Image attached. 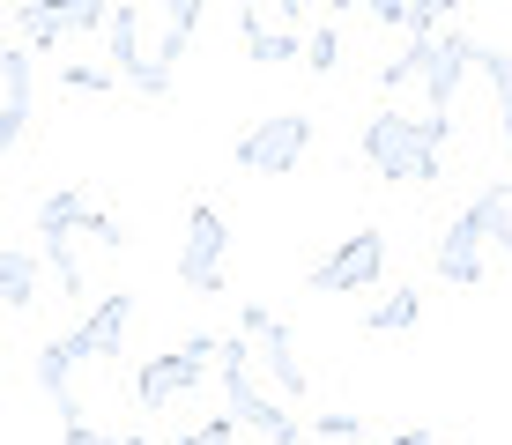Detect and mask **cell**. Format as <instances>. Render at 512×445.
Returning a JSON list of instances; mask_svg holds the SVG:
<instances>
[{
    "instance_id": "1",
    "label": "cell",
    "mask_w": 512,
    "mask_h": 445,
    "mask_svg": "<svg viewBox=\"0 0 512 445\" xmlns=\"http://www.w3.org/2000/svg\"><path fill=\"white\" fill-rule=\"evenodd\" d=\"M490 253H505V267H512V178H490V186L475 193L461 216L438 230L431 267L453 282V290H475V282H483V260H490Z\"/></svg>"
},
{
    "instance_id": "2",
    "label": "cell",
    "mask_w": 512,
    "mask_h": 445,
    "mask_svg": "<svg viewBox=\"0 0 512 445\" xmlns=\"http://www.w3.org/2000/svg\"><path fill=\"white\" fill-rule=\"evenodd\" d=\"M446 141H453V112L401 119L394 104H386V112L364 119L357 149H364V164H372L379 178H401V186H431V178H438V149H446Z\"/></svg>"
},
{
    "instance_id": "3",
    "label": "cell",
    "mask_w": 512,
    "mask_h": 445,
    "mask_svg": "<svg viewBox=\"0 0 512 445\" xmlns=\"http://www.w3.org/2000/svg\"><path fill=\"white\" fill-rule=\"evenodd\" d=\"M253 364H260V349H253V334H223V356H216V371H223V408H231L238 423H253L268 445H305L312 438V423H297L290 408H282V394H260L253 386Z\"/></svg>"
},
{
    "instance_id": "4",
    "label": "cell",
    "mask_w": 512,
    "mask_h": 445,
    "mask_svg": "<svg viewBox=\"0 0 512 445\" xmlns=\"http://www.w3.org/2000/svg\"><path fill=\"white\" fill-rule=\"evenodd\" d=\"M305 149H312V119L305 112H268V119H253V127L238 134V171H253V178H290L297 164H305Z\"/></svg>"
},
{
    "instance_id": "5",
    "label": "cell",
    "mask_w": 512,
    "mask_h": 445,
    "mask_svg": "<svg viewBox=\"0 0 512 445\" xmlns=\"http://www.w3.org/2000/svg\"><path fill=\"white\" fill-rule=\"evenodd\" d=\"M223 253H231V223L216 201L186 208V245H179V282L186 297H223Z\"/></svg>"
},
{
    "instance_id": "6",
    "label": "cell",
    "mask_w": 512,
    "mask_h": 445,
    "mask_svg": "<svg viewBox=\"0 0 512 445\" xmlns=\"http://www.w3.org/2000/svg\"><path fill=\"white\" fill-rule=\"evenodd\" d=\"M112 23V0H15V30L30 52H52L60 38H97Z\"/></svg>"
},
{
    "instance_id": "7",
    "label": "cell",
    "mask_w": 512,
    "mask_h": 445,
    "mask_svg": "<svg viewBox=\"0 0 512 445\" xmlns=\"http://www.w3.org/2000/svg\"><path fill=\"white\" fill-rule=\"evenodd\" d=\"M386 275V230H349L342 245H334V253L312 267V290L320 297H349V290H372V282Z\"/></svg>"
},
{
    "instance_id": "8",
    "label": "cell",
    "mask_w": 512,
    "mask_h": 445,
    "mask_svg": "<svg viewBox=\"0 0 512 445\" xmlns=\"http://www.w3.org/2000/svg\"><path fill=\"white\" fill-rule=\"evenodd\" d=\"M104 52H112V75L127 82V89H141V97H156L164 104L171 97V75L141 52V8L134 0H112V23H104Z\"/></svg>"
},
{
    "instance_id": "9",
    "label": "cell",
    "mask_w": 512,
    "mask_h": 445,
    "mask_svg": "<svg viewBox=\"0 0 512 445\" xmlns=\"http://www.w3.org/2000/svg\"><path fill=\"white\" fill-rule=\"evenodd\" d=\"M30 230L38 238H97V245H127V223L104 216V208H90V193H45L38 208H30Z\"/></svg>"
},
{
    "instance_id": "10",
    "label": "cell",
    "mask_w": 512,
    "mask_h": 445,
    "mask_svg": "<svg viewBox=\"0 0 512 445\" xmlns=\"http://www.w3.org/2000/svg\"><path fill=\"white\" fill-rule=\"evenodd\" d=\"M238 327L253 334V349H260V364H268V379H275V394L282 401H305V364H297V342H290V319H275L268 305H245L238 312Z\"/></svg>"
},
{
    "instance_id": "11",
    "label": "cell",
    "mask_w": 512,
    "mask_h": 445,
    "mask_svg": "<svg viewBox=\"0 0 512 445\" xmlns=\"http://www.w3.org/2000/svg\"><path fill=\"white\" fill-rule=\"evenodd\" d=\"M127 327H134V297H97L90 319L75 334H60V342L75 364H112V356H127Z\"/></svg>"
},
{
    "instance_id": "12",
    "label": "cell",
    "mask_w": 512,
    "mask_h": 445,
    "mask_svg": "<svg viewBox=\"0 0 512 445\" xmlns=\"http://www.w3.org/2000/svg\"><path fill=\"white\" fill-rule=\"evenodd\" d=\"M201 379H208V356H193V349L179 342L171 356H149V364L134 371V401H141V408H149V416H156V408L186 401V394H193V386H201Z\"/></svg>"
},
{
    "instance_id": "13",
    "label": "cell",
    "mask_w": 512,
    "mask_h": 445,
    "mask_svg": "<svg viewBox=\"0 0 512 445\" xmlns=\"http://www.w3.org/2000/svg\"><path fill=\"white\" fill-rule=\"evenodd\" d=\"M30 141V45L0 52V149H23Z\"/></svg>"
},
{
    "instance_id": "14",
    "label": "cell",
    "mask_w": 512,
    "mask_h": 445,
    "mask_svg": "<svg viewBox=\"0 0 512 445\" xmlns=\"http://www.w3.org/2000/svg\"><path fill=\"white\" fill-rule=\"evenodd\" d=\"M156 8V67H179L186 60V45H193V30H201V8L208 0H149Z\"/></svg>"
},
{
    "instance_id": "15",
    "label": "cell",
    "mask_w": 512,
    "mask_h": 445,
    "mask_svg": "<svg viewBox=\"0 0 512 445\" xmlns=\"http://www.w3.org/2000/svg\"><path fill=\"white\" fill-rule=\"evenodd\" d=\"M38 290H45V260L30 253V245H8V253H0V305L23 319L38 305Z\"/></svg>"
},
{
    "instance_id": "16",
    "label": "cell",
    "mask_w": 512,
    "mask_h": 445,
    "mask_svg": "<svg viewBox=\"0 0 512 445\" xmlns=\"http://www.w3.org/2000/svg\"><path fill=\"white\" fill-rule=\"evenodd\" d=\"M297 30H282V23H268L260 8H245V60H260V67H282V60H297Z\"/></svg>"
},
{
    "instance_id": "17",
    "label": "cell",
    "mask_w": 512,
    "mask_h": 445,
    "mask_svg": "<svg viewBox=\"0 0 512 445\" xmlns=\"http://www.w3.org/2000/svg\"><path fill=\"white\" fill-rule=\"evenodd\" d=\"M416 319H423V297L416 290H386V305L364 312V334H409Z\"/></svg>"
},
{
    "instance_id": "18",
    "label": "cell",
    "mask_w": 512,
    "mask_h": 445,
    "mask_svg": "<svg viewBox=\"0 0 512 445\" xmlns=\"http://www.w3.org/2000/svg\"><path fill=\"white\" fill-rule=\"evenodd\" d=\"M305 67H312V75H334V67H342V30H334V23H320L305 38Z\"/></svg>"
},
{
    "instance_id": "19",
    "label": "cell",
    "mask_w": 512,
    "mask_h": 445,
    "mask_svg": "<svg viewBox=\"0 0 512 445\" xmlns=\"http://www.w3.org/2000/svg\"><path fill=\"white\" fill-rule=\"evenodd\" d=\"M453 15H461V0H409V38H431V30H446Z\"/></svg>"
},
{
    "instance_id": "20",
    "label": "cell",
    "mask_w": 512,
    "mask_h": 445,
    "mask_svg": "<svg viewBox=\"0 0 512 445\" xmlns=\"http://www.w3.org/2000/svg\"><path fill=\"white\" fill-rule=\"evenodd\" d=\"M475 67H483V82L498 89V104H512V52H498V45H475Z\"/></svg>"
},
{
    "instance_id": "21",
    "label": "cell",
    "mask_w": 512,
    "mask_h": 445,
    "mask_svg": "<svg viewBox=\"0 0 512 445\" xmlns=\"http://www.w3.org/2000/svg\"><path fill=\"white\" fill-rule=\"evenodd\" d=\"M312 438H364V416H349V408H327V416H312Z\"/></svg>"
},
{
    "instance_id": "22",
    "label": "cell",
    "mask_w": 512,
    "mask_h": 445,
    "mask_svg": "<svg viewBox=\"0 0 512 445\" xmlns=\"http://www.w3.org/2000/svg\"><path fill=\"white\" fill-rule=\"evenodd\" d=\"M112 82H119L112 67H67V89H75V97H104Z\"/></svg>"
},
{
    "instance_id": "23",
    "label": "cell",
    "mask_w": 512,
    "mask_h": 445,
    "mask_svg": "<svg viewBox=\"0 0 512 445\" xmlns=\"http://www.w3.org/2000/svg\"><path fill=\"white\" fill-rule=\"evenodd\" d=\"M60 445H112V438H104L90 423V408H82V416H60Z\"/></svg>"
},
{
    "instance_id": "24",
    "label": "cell",
    "mask_w": 512,
    "mask_h": 445,
    "mask_svg": "<svg viewBox=\"0 0 512 445\" xmlns=\"http://www.w3.org/2000/svg\"><path fill=\"white\" fill-rule=\"evenodd\" d=\"M364 15H372L379 30H409V0H357Z\"/></svg>"
},
{
    "instance_id": "25",
    "label": "cell",
    "mask_w": 512,
    "mask_h": 445,
    "mask_svg": "<svg viewBox=\"0 0 512 445\" xmlns=\"http://www.w3.org/2000/svg\"><path fill=\"white\" fill-rule=\"evenodd\" d=\"M231 431H238V416H208L201 431H186L179 445H231Z\"/></svg>"
},
{
    "instance_id": "26",
    "label": "cell",
    "mask_w": 512,
    "mask_h": 445,
    "mask_svg": "<svg viewBox=\"0 0 512 445\" xmlns=\"http://www.w3.org/2000/svg\"><path fill=\"white\" fill-rule=\"evenodd\" d=\"M379 445H438L431 431H401V438H379Z\"/></svg>"
},
{
    "instance_id": "27",
    "label": "cell",
    "mask_w": 512,
    "mask_h": 445,
    "mask_svg": "<svg viewBox=\"0 0 512 445\" xmlns=\"http://www.w3.org/2000/svg\"><path fill=\"white\" fill-rule=\"evenodd\" d=\"M498 127H505V149H512V104H498Z\"/></svg>"
},
{
    "instance_id": "28",
    "label": "cell",
    "mask_w": 512,
    "mask_h": 445,
    "mask_svg": "<svg viewBox=\"0 0 512 445\" xmlns=\"http://www.w3.org/2000/svg\"><path fill=\"white\" fill-rule=\"evenodd\" d=\"M320 8H327V15H342V8H357V0H320Z\"/></svg>"
},
{
    "instance_id": "29",
    "label": "cell",
    "mask_w": 512,
    "mask_h": 445,
    "mask_svg": "<svg viewBox=\"0 0 512 445\" xmlns=\"http://www.w3.org/2000/svg\"><path fill=\"white\" fill-rule=\"evenodd\" d=\"M112 445H149V438H112Z\"/></svg>"
},
{
    "instance_id": "30",
    "label": "cell",
    "mask_w": 512,
    "mask_h": 445,
    "mask_svg": "<svg viewBox=\"0 0 512 445\" xmlns=\"http://www.w3.org/2000/svg\"><path fill=\"white\" fill-rule=\"evenodd\" d=\"M238 8H268V0H238Z\"/></svg>"
}]
</instances>
